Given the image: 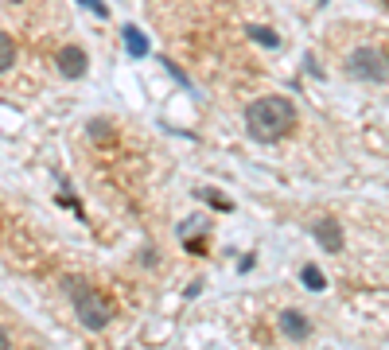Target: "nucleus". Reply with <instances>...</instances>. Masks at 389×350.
I'll return each mask as SVG.
<instances>
[{
  "label": "nucleus",
  "mask_w": 389,
  "mask_h": 350,
  "mask_svg": "<svg viewBox=\"0 0 389 350\" xmlns=\"http://www.w3.org/2000/svg\"><path fill=\"white\" fill-rule=\"evenodd\" d=\"M346 74L358 82L382 86V82H389V55L378 51V47H358V51L346 55Z\"/></svg>",
  "instance_id": "nucleus-3"
},
{
  "label": "nucleus",
  "mask_w": 389,
  "mask_h": 350,
  "mask_svg": "<svg viewBox=\"0 0 389 350\" xmlns=\"http://www.w3.org/2000/svg\"><path fill=\"white\" fill-rule=\"evenodd\" d=\"M63 285H66V296H70V304H74V315H78V323L86 331H105L113 323V304L94 285L74 280V277H66Z\"/></svg>",
  "instance_id": "nucleus-2"
},
{
  "label": "nucleus",
  "mask_w": 389,
  "mask_h": 350,
  "mask_svg": "<svg viewBox=\"0 0 389 350\" xmlns=\"http://www.w3.org/2000/svg\"><path fill=\"white\" fill-rule=\"evenodd\" d=\"M277 327L284 339H292V343H308L311 339V319L304 312H296V307H288V312L277 315Z\"/></svg>",
  "instance_id": "nucleus-4"
},
{
  "label": "nucleus",
  "mask_w": 389,
  "mask_h": 350,
  "mask_svg": "<svg viewBox=\"0 0 389 350\" xmlns=\"http://www.w3.org/2000/svg\"><path fill=\"white\" fill-rule=\"evenodd\" d=\"M121 39H125V51H129L132 58H148V55H152V43H148V36L137 28V23H125Z\"/></svg>",
  "instance_id": "nucleus-7"
},
{
  "label": "nucleus",
  "mask_w": 389,
  "mask_h": 350,
  "mask_svg": "<svg viewBox=\"0 0 389 350\" xmlns=\"http://www.w3.org/2000/svg\"><path fill=\"white\" fill-rule=\"evenodd\" d=\"M55 66H59L63 78H82V74H86V66H90V58H86L82 47L66 43V47H59V55H55Z\"/></svg>",
  "instance_id": "nucleus-5"
},
{
  "label": "nucleus",
  "mask_w": 389,
  "mask_h": 350,
  "mask_svg": "<svg viewBox=\"0 0 389 350\" xmlns=\"http://www.w3.org/2000/svg\"><path fill=\"white\" fill-rule=\"evenodd\" d=\"M4 346H8V331L0 327V350H4Z\"/></svg>",
  "instance_id": "nucleus-13"
},
{
  "label": "nucleus",
  "mask_w": 389,
  "mask_h": 350,
  "mask_svg": "<svg viewBox=\"0 0 389 350\" xmlns=\"http://www.w3.org/2000/svg\"><path fill=\"white\" fill-rule=\"evenodd\" d=\"M245 31H250V39H253V43L269 47V51H272V47H280V36H277L272 28H261V23H250Z\"/></svg>",
  "instance_id": "nucleus-8"
},
{
  "label": "nucleus",
  "mask_w": 389,
  "mask_h": 350,
  "mask_svg": "<svg viewBox=\"0 0 389 350\" xmlns=\"http://www.w3.org/2000/svg\"><path fill=\"white\" fill-rule=\"evenodd\" d=\"M300 280H304V288H311V292H324V288H327V280H324V272H319V265H304V269H300Z\"/></svg>",
  "instance_id": "nucleus-10"
},
{
  "label": "nucleus",
  "mask_w": 389,
  "mask_h": 350,
  "mask_svg": "<svg viewBox=\"0 0 389 350\" xmlns=\"http://www.w3.org/2000/svg\"><path fill=\"white\" fill-rule=\"evenodd\" d=\"M311 233H316V241H319V249H324V253H343L346 233H343V226H339L335 218H319Z\"/></svg>",
  "instance_id": "nucleus-6"
},
{
  "label": "nucleus",
  "mask_w": 389,
  "mask_h": 350,
  "mask_svg": "<svg viewBox=\"0 0 389 350\" xmlns=\"http://www.w3.org/2000/svg\"><path fill=\"white\" fill-rule=\"evenodd\" d=\"M16 66V43L8 31H0V74H8Z\"/></svg>",
  "instance_id": "nucleus-9"
},
{
  "label": "nucleus",
  "mask_w": 389,
  "mask_h": 350,
  "mask_svg": "<svg viewBox=\"0 0 389 350\" xmlns=\"http://www.w3.org/2000/svg\"><path fill=\"white\" fill-rule=\"evenodd\" d=\"M78 4H86V8H90V12H94V16H110V8H105L102 0H78Z\"/></svg>",
  "instance_id": "nucleus-12"
},
{
  "label": "nucleus",
  "mask_w": 389,
  "mask_h": 350,
  "mask_svg": "<svg viewBox=\"0 0 389 350\" xmlns=\"http://www.w3.org/2000/svg\"><path fill=\"white\" fill-rule=\"evenodd\" d=\"M245 129L261 144H277V140H284L296 129V105L280 94H265L245 105Z\"/></svg>",
  "instance_id": "nucleus-1"
},
{
  "label": "nucleus",
  "mask_w": 389,
  "mask_h": 350,
  "mask_svg": "<svg viewBox=\"0 0 389 350\" xmlns=\"http://www.w3.org/2000/svg\"><path fill=\"white\" fill-rule=\"evenodd\" d=\"M110 137H113V124L105 121V117H94V121H90V140L102 144V140H110Z\"/></svg>",
  "instance_id": "nucleus-11"
}]
</instances>
